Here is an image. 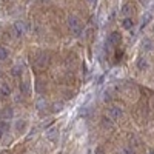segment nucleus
<instances>
[{
  "label": "nucleus",
  "instance_id": "nucleus-1",
  "mask_svg": "<svg viewBox=\"0 0 154 154\" xmlns=\"http://www.w3.org/2000/svg\"><path fill=\"white\" fill-rule=\"evenodd\" d=\"M68 26H69L71 32H72L75 37H79V35L82 34V23H80V20L77 19L75 16H71V17L68 19Z\"/></svg>",
  "mask_w": 154,
  "mask_h": 154
},
{
  "label": "nucleus",
  "instance_id": "nucleus-2",
  "mask_svg": "<svg viewBox=\"0 0 154 154\" xmlns=\"http://www.w3.org/2000/svg\"><path fill=\"white\" fill-rule=\"evenodd\" d=\"M122 116H123V109H122L120 106H111V108L108 109V119L112 120V122L119 120Z\"/></svg>",
  "mask_w": 154,
  "mask_h": 154
},
{
  "label": "nucleus",
  "instance_id": "nucleus-3",
  "mask_svg": "<svg viewBox=\"0 0 154 154\" xmlns=\"http://www.w3.org/2000/svg\"><path fill=\"white\" fill-rule=\"evenodd\" d=\"M120 43H122V34L117 32V31L111 32L108 35V38H106V45H109V46H117Z\"/></svg>",
  "mask_w": 154,
  "mask_h": 154
},
{
  "label": "nucleus",
  "instance_id": "nucleus-4",
  "mask_svg": "<svg viewBox=\"0 0 154 154\" xmlns=\"http://www.w3.org/2000/svg\"><path fill=\"white\" fill-rule=\"evenodd\" d=\"M12 28H14V32L20 37V35H23V34H26V23L25 22H22V20H17V22H14V25H12Z\"/></svg>",
  "mask_w": 154,
  "mask_h": 154
},
{
  "label": "nucleus",
  "instance_id": "nucleus-5",
  "mask_svg": "<svg viewBox=\"0 0 154 154\" xmlns=\"http://www.w3.org/2000/svg\"><path fill=\"white\" fill-rule=\"evenodd\" d=\"M12 116H14V111H12V108L6 106V108H3L2 111H0V120L8 122L9 119H12Z\"/></svg>",
  "mask_w": 154,
  "mask_h": 154
},
{
  "label": "nucleus",
  "instance_id": "nucleus-6",
  "mask_svg": "<svg viewBox=\"0 0 154 154\" xmlns=\"http://www.w3.org/2000/svg\"><path fill=\"white\" fill-rule=\"evenodd\" d=\"M35 108H37L38 111L46 109V108H48V102H46V99H45V97H38V99L35 100Z\"/></svg>",
  "mask_w": 154,
  "mask_h": 154
},
{
  "label": "nucleus",
  "instance_id": "nucleus-7",
  "mask_svg": "<svg viewBox=\"0 0 154 154\" xmlns=\"http://www.w3.org/2000/svg\"><path fill=\"white\" fill-rule=\"evenodd\" d=\"M57 134H59L57 133V128H54V126L49 128V130H46V139L51 140V142H54V140L57 139Z\"/></svg>",
  "mask_w": 154,
  "mask_h": 154
},
{
  "label": "nucleus",
  "instance_id": "nucleus-8",
  "mask_svg": "<svg viewBox=\"0 0 154 154\" xmlns=\"http://www.w3.org/2000/svg\"><path fill=\"white\" fill-rule=\"evenodd\" d=\"M11 94V88L8 83H2L0 85V96H3V97H8Z\"/></svg>",
  "mask_w": 154,
  "mask_h": 154
},
{
  "label": "nucleus",
  "instance_id": "nucleus-9",
  "mask_svg": "<svg viewBox=\"0 0 154 154\" xmlns=\"http://www.w3.org/2000/svg\"><path fill=\"white\" fill-rule=\"evenodd\" d=\"M122 26H123L125 29H131V28L134 26L133 19H131V17H125V19L122 20Z\"/></svg>",
  "mask_w": 154,
  "mask_h": 154
},
{
  "label": "nucleus",
  "instance_id": "nucleus-10",
  "mask_svg": "<svg viewBox=\"0 0 154 154\" xmlns=\"http://www.w3.org/2000/svg\"><path fill=\"white\" fill-rule=\"evenodd\" d=\"M20 93H22L23 96H28V94L31 93V88H29V83H28V82H22V83H20Z\"/></svg>",
  "mask_w": 154,
  "mask_h": 154
},
{
  "label": "nucleus",
  "instance_id": "nucleus-11",
  "mask_svg": "<svg viewBox=\"0 0 154 154\" xmlns=\"http://www.w3.org/2000/svg\"><path fill=\"white\" fill-rule=\"evenodd\" d=\"M137 68H139L140 71H145V69L148 68V62H146L145 57H140V59L137 60Z\"/></svg>",
  "mask_w": 154,
  "mask_h": 154
},
{
  "label": "nucleus",
  "instance_id": "nucleus-12",
  "mask_svg": "<svg viewBox=\"0 0 154 154\" xmlns=\"http://www.w3.org/2000/svg\"><path fill=\"white\" fill-rule=\"evenodd\" d=\"M131 11H133V6H131L130 3H125V5L122 6V9H120V12H122L123 16H126V17H130Z\"/></svg>",
  "mask_w": 154,
  "mask_h": 154
},
{
  "label": "nucleus",
  "instance_id": "nucleus-13",
  "mask_svg": "<svg viewBox=\"0 0 154 154\" xmlns=\"http://www.w3.org/2000/svg\"><path fill=\"white\" fill-rule=\"evenodd\" d=\"M9 57V53H8V49L5 48V46H0V60H6Z\"/></svg>",
  "mask_w": 154,
  "mask_h": 154
},
{
  "label": "nucleus",
  "instance_id": "nucleus-14",
  "mask_svg": "<svg viewBox=\"0 0 154 154\" xmlns=\"http://www.w3.org/2000/svg\"><path fill=\"white\" fill-rule=\"evenodd\" d=\"M63 109V102H54L53 103V112H59Z\"/></svg>",
  "mask_w": 154,
  "mask_h": 154
},
{
  "label": "nucleus",
  "instance_id": "nucleus-15",
  "mask_svg": "<svg viewBox=\"0 0 154 154\" xmlns=\"http://www.w3.org/2000/svg\"><path fill=\"white\" fill-rule=\"evenodd\" d=\"M119 154H136V152H134V149H133V148L125 146V148H122V149H120V152H119Z\"/></svg>",
  "mask_w": 154,
  "mask_h": 154
},
{
  "label": "nucleus",
  "instance_id": "nucleus-16",
  "mask_svg": "<svg viewBox=\"0 0 154 154\" xmlns=\"http://www.w3.org/2000/svg\"><path fill=\"white\" fill-rule=\"evenodd\" d=\"M149 20H151V14H149V12H146V16L143 17V20H142V28H145L146 26V25L149 23Z\"/></svg>",
  "mask_w": 154,
  "mask_h": 154
},
{
  "label": "nucleus",
  "instance_id": "nucleus-17",
  "mask_svg": "<svg viewBox=\"0 0 154 154\" xmlns=\"http://www.w3.org/2000/svg\"><path fill=\"white\" fill-rule=\"evenodd\" d=\"M12 75H20L22 74V68L19 66V65H16V66H12Z\"/></svg>",
  "mask_w": 154,
  "mask_h": 154
},
{
  "label": "nucleus",
  "instance_id": "nucleus-18",
  "mask_svg": "<svg viewBox=\"0 0 154 154\" xmlns=\"http://www.w3.org/2000/svg\"><path fill=\"white\" fill-rule=\"evenodd\" d=\"M143 48H145L146 51H151V49H152V42H151V40H143Z\"/></svg>",
  "mask_w": 154,
  "mask_h": 154
},
{
  "label": "nucleus",
  "instance_id": "nucleus-19",
  "mask_svg": "<svg viewBox=\"0 0 154 154\" xmlns=\"http://www.w3.org/2000/svg\"><path fill=\"white\" fill-rule=\"evenodd\" d=\"M16 128H17V131H22L23 128H25V120H17V123H16Z\"/></svg>",
  "mask_w": 154,
  "mask_h": 154
},
{
  "label": "nucleus",
  "instance_id": "nucleus-20",
  "mask_svg": "<svg viewBox=\"0 0 154 154\" xmlns=\"http://www.w3.org/2000/svg\"><path fill=\"white\" fill-rule=\"evenodd\" d=\"M2 136H3V130H2V126H0V139H2Z\"/></svg>",
  "mask_w": 154,
  "mask_h": 154
},
{
  "label": "nucleus",
  "instance_id": "nucleus-21",
  "mask_svg": "<svg viewBox=\"0 0 154 154\" xmlns=\"http://www.w3.org/2000/svg\"><path fill=\"white\" fill-rule=\"evenodd\" d=\"M140 2H142V3H146V2H148V0H140Z\"/></svg>",
  "mask_w": 154,
  "mask_h": 154
},
{
  "label": "nucleus",
  "instance_id": "nucleus-22",
  "mask_svg": "<svg viewBox=\"0 0 154 154\" xmlns=\"http://www.w3.org/2000/svg\"><path fill=\"white\" fill-rule=\"evenodd\" d=\"M148 154H154V152H152V151H149V152H148Z\"/></svg>",
  "mask_w": 154,
  "mask_h": 154
},
{
  "label": "nucleus",
  "instance_id": "nucleus-23",
  "mask_svg": "<svg viewBox=\"0 0 154 154\" xmlns=\"http://www.w3.org/2000/svg\"><path fill=\"white\" fill-rule=\"evenodd\" d=\"M88 2H93V0H88Z\"/></svg>",
  "mask_w": 154,
  "mask_h": 154
}]
</instances>
